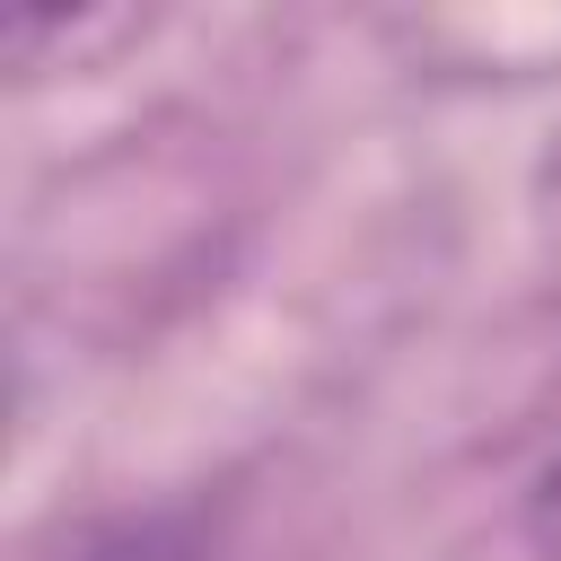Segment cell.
I'll use <instances>...</instances> for the list:
<instances>
[{"instance_id":"1","label":"cell","mask_w":561,"mask_h":561,"mask_svg":"<svg viewBox=\"0 0 561 561\" xmlns=\"http://www.w3.org/2000/svg\"><path fill=\"white\" fill-rule=\"evenodd\" d=\"M70 561H210V526L193 508H149V517L96 526Z\"/></svg>"},{"instance_id":"2","label":"cell","mask_w":561,"mask_h":561,"mask_svg":"<svg viewBox=\"0 0 561 561\" xmlns=\"http://www.w3.org/2000/svg\"><path fill=\"white\" fill-rule=\"evenodd\" d=\"M526 543H535L543 561H561V456L526 482Z\"/></svg>"}]
</instances>
